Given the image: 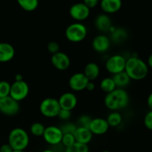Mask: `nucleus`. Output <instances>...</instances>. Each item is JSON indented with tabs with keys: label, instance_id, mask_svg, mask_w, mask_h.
<instances>
[{
	"label": "nucleus",
	"instance_id": "1",
	"mask_svg": "<svg viewBox=\"0 0 152 152\" xmlns=\"http://www.w3.org/2000/svg\"><path fill=\"white\" fill-rule=\"evenodd\" d=\"M130 98L124 88H116L113 91L106 94L104 98V104L108 109L118 111L124 109L129 105Z\"/></svg>",
	"mask_w": 152,
	"mask_h": 152
},
{
	"label": "nucleus",
	"instance_id": "2",
	"mask_svg": "<svg viewBox=\"0 0 152 152\" xmlns=\"http://www.w3.org/2000/svg\"><path fill=\"white\" fill-rule=\"evenodd\" d=\"M148 66L145 62L138 56H131L126 59L125 71L131 80H142L148 74Z\"/></svg>",
	"mask_w": 152,
	"mask_h": 152
},
{
	"label": "nucleus",
	"instance_id": "3",
	"mask_svg": "<svg viewBox=\"0 0 152 152\" xmlns=\"http://www.w3.org/2000/svg\"><path fill=\"white\" fill-rule=\"evenodd\" d=\"M30 142L29 134L22 128L12 129L8 135V142L13 150L24 151L28 146Z\"/></svg>",
	"mask_w": 152,
	"mask_h": 152
},
{
	"label": "nucleus",
	"instance_id": "4",
	"mask_svg": "<svg viewBox=\"0 0 152 152\" xmlns=\"http://www.w3.org/2000/svg\"><path fill=\"white\" fill-rule=\"evenodd\" d=\"M65 37L71 42L78 43L83 42L86 38L88 29L81 22L72 23L67 27L65 30Z\"/></svg>",
	"mask_w": 152,
	"mask_h": 152
},
{
	"label": "nucleus",
	"instance_id": "5",
	"mask_svg": "<svg viewBox=\"0 0 152 152\" xmlns=\"http://www.w3.org/2000/svg\"><path fill=\"white\" fill-rule=\"evenodd\" d=\"M61 108L57 99L48 97L43 99L39 105L40 113L48 118L56 117L59 114Z\"/></svg>",
	"mask_w": 152,
	"mask_h": 152
},
{
	"label": "nucleus",
	"instance_id": "6",
	"mask_svg": "<svg viewBox=\"0 0 152 152\" xmlns=\"http://www.w3.org/2000/svg\"><path fill=\"white\" fill-rule=\"evenodd\" d=\"M126 59L121 54L110 56L105 62V69L112 75L125 71Z\"/></svg>",
	"mask_w": 152,
	"mask_h": 152
},
{
	"label": "nucleus",
	"instance_id": "7",
	"mask_svg": "<svg viewBox=\"0 0 152 152\" xmlns=\"http://www.w3.org/2000/svg\"><path fill=\"white\" fill-rule=\"evenodd\" d=\"M29 91V86L25 80L14 81L10 85V96L19 102L28 96Z\"/></svg>",
	"mask_w": 152,
	"mask_h": 152
},
{
	"label": "nucleus",
	"instance_id": "8",
	"mask_svg": "<svg viewBox=\"0 0 152 152\" xmlns=\"http://www.w3.org/2000/svg\"><path fill=\"white\" fill-rule=\"evenodd\" d=\"M62 136H63V133L60 127L56 126H50L45 127L42 137L48 144L54 146L61 143Z\"/></svg>",
	"mask_w": 152,
	"mask_h": 152
},
{
	"label": "nucleus",
	"instance_id": "9",
	"mask_svg": "<svg viewBox=\"0 0 152 152\" xmlns=\"http://www.w3.org/2000/svg\"><path fill=\"white\" fill-rule=\"evenodd\" d=\"M20 106L19 102L13 99L11 96L0 99V112L7 116H14L19 113Z\"/></svg>",
	"mask_w": 152,
	"mask_h": 152
},
{
	"label": "nucleus",
	"instance_id": "10",
	"mask_svg": "<svg viewBox=\"0 0 152 152\" xmlns=\"http://www.w3.org/2000/svg\"><path fill=\"white\" fill-rule=\"evenodd\" d=\"M90 10L83 2H78L70 7L69 14L73 19L77 21V22H80L88 18Z\"/></svg>",
	"mask_w": 152,
	"mask_h": 152
},
{
	"label": "nucleus",
	"instance_id": "11",
	"mask_svg": "<svg viewBox=\"0 0 152 152\" xmlns=\"http://www.w3.org/2000/svg\"><path fill=\"white\" fill-rule=\"evenodd\" d=\"M89 80L83 73H75L71 76L68 81L70 88L74 91H82L86 90V86Z\"/></svg>",
	"mask_w": 152,
	"mask_h": 152
},
{
	"label": "nucleus",
	"instance_id": "12",
	"mask_svg": "<svg viewBox=\"0 0 152 152\" xmlns=\"http://www.w3.org/2000/svg\"><path fill=\"white\" fill-rule=\"evenodd\" d=\"M50 62L52 65L59 71H65L71 65V59L65 53L59 51L51 55Z\"/></svg>",
	"mask_w": 152,
	"mask_h": 152
},
{
	"label": "nucleus",
	"instance_id": "13",
	"mask_svg": "<svg viewBox=\"0 0 152 152\" xmlns=\"http://www.w3.org/2000/svg\"><path fill=\"white\" fill-rule=\"evenodd\" d=\"M109 128L106 119L96 117L92 119L88 129L94 135H103L107 133Z\"/></svg>",
	"mask_w": 152,
	"mask_h": 152
},
{
	"label": "nucleus",
	"instance_id": "14",
	"mask_svg": "<svg viewBox=\"0 0 152 152\" xmlns=\"http://www.w3.org/2000/svg\"><path fill=\"white\" fill-rule=\"evenodd\" d=\"M111 40L107 36L100 34L95 37L92 40L91 45L94 50L99 53H105L111 47Z\"/></svg>",
	"mask_w": 152,
	"mask_h": 152
},
{
	"label": "nucleus",
	"instance_id": "15",
	"mask_svg": "<svg viewBox=\"0 0 152 152\" xmlns=\"http://www.w3.org/2000/svg\"><path fill=\"white\" fill-rule=\"evenodd\" d=\"M58 102L62 109L71 111L77 106L78 99L76 94H74L72 92H65L59 96Z\"/></svg>",
	"mask_w": 152,
	"mask_h": 152
},
{
	"label": "nucleus",
	"instance_id": "16",
	"mask_svg": "<svg viewBox=\"0 0 152 152\" xmlns=\"http://www.w3.org/2000/svg\"><path fill=\"white\" fill-rule=\"evenodd\" d=\"M94 25L96 29L102 33L108 32L113 28L112 21L106 13H101L98 15L95 19Z\"/></svg>",
	"mask_w": 152,
	"mask_h": 152
},
{
	"label": "nucleus",
	"instance_id": "17",
	"mask_svg": "<svg viewBox=\"0 0 152 152\" xmlns=\"http://www.w3.org/2000/svg\"><path fill=\"white\" fill-rule=\"evenodd\" d=\"M99 4L104 13L112 14L117 13L121 9L123 2L122 0H101Z\"/></svg>",
	"mask_w": 152,
	"mask_h": 152
},
{
	"label": "nucleus",
	"instance_id": "18",
	"mask_svg": "<svg viewBox=\"0 0 152 152\" xmlns=\"http://www.w3.org/2000/svg\"><path fill=\"white\" fill-rule=\"evenodd\" d=\"M74 136L77 142L88 145L93 139L94 134L88 128L77 127L74 132Z\"/></svg>",
	"mask_w": 152,
	"mask_h": 152
},
{
	"label": "nucleus",
	"instance_id": "19",
	"mask_svg": "<svg viewBox=\"0 0 152 152\" xmlns=\"http://www.w3.org/2000/svg\"><path fill=\"white\" fill-rule=\"evenodd\" d=\"M15 56V49L7 42H0V62L4 63L11 61Z\"/></svg>",
	"mask_w": 152,
	"mask_h": 152
},
{
	"label": "nucleus",
	"instance_id": "20",
	"mask_svg": "<svg viewBox=\"0 0 152 152\" xmlns=\"http://www.w3.org/2000/svg\"><path fill=\"white\" fill-rule=\"evenodd\" d=\"M111 37L110 40L116 44L123 43L127 39L128 33L123 28H112L110 31Z\"/></svg>",
	"mask_w": 152,
	"mask_h": 152
},
{
	"label": "nucleus",
	"instance_id": "21",
	"mask_svg": "<svg viewBox=\"0 0 152 152\" xmlns=\"http://www.w3.org/2000/svg\"><path fill=\"white\" fill-rule=\"evenodd\" d=\"M83 74L86 75L89 81H94L99 76L100 68L99 65L95 62H89L85 66Z\"/></svg>",
	"mask_w": 152,
	"mask_h": 152
},
{
	"label": "nucleus",
	"instance_id": "22",
	"mask_svg": "<svg viewBox=\"0 0 152 152\" xmlns=\"http://www.w3.org/2000/svg\"><path fill=\"white\" fill-rule=\"evenodd\" d=\"M112 78L117 88H124L130 84V82L132 80L125 71L114 74L113 75Z\"/></svg>",
	"mask_w": 152,
	"mask_h": 152
},
{
	"label": "nucleus",
	"instance_id": "23",
	"mask_svg": "<svg viewBox=\"0 0 152 152\" xmlns=\"http://www.w3.org/2000/svg\"><path fill=\"white\" fill-rule=\"evenodd\" d=\"M109 127L115 128L120 126L123 122V116L118 111H112L106 118Z\"/></svg>",
	"mask_w": 152,
	"mask_h": 152
},
{
	"label": "nucleus",
	"instance_id": "24",
	"mask_svg": "<svg viewBox=\"0 0 152 152\" xmlns=\"http://www.w3.org/2000/svg\"><path fill=\"white\" fill-rule=\"evenodd\" d=\"M100 88L105 94H108L115 90L117 87H116L115 83H114L112 77H105V78L102 79L100 82Z\"/></svg>",
	"mask_w": 152,
	"mask_h": 152
},
{
	"label": "nucleus",
	"instance_id": "25",
	"mask_svg": "<svg viewBox=\"0 0 152 152\" xmlns=\"http://www.w3.org/2000/svg\"><path fill=\"white\" fill-rule=\"evenodd\" d=\"M22 9L28 12L35 10L39 5V0H16Z\"/></svg>",
	"mask_w": 152,
	"mask_h": 152
},
{
	"label": "nucleus",
	"instance_id": "26",
	"mask_svg": "<svg viewBox=\"0 0 152 152\" xmlns=\"http://www.w3.org/2000/svg\"><path fill=\"white\" fill-rule=\"evenodd\" d=\"M45 129V127L42 123L39 122H35L31 126L30 132L31 134L35 137H42Z\"/></svg>",
	"mask_w": 152,
	"mask_h": 152
},
{
	"label": "nucleus",
	"instance_id": "27",
	"mask_svg": "<svg viewBox=\"0 0 152 152\" xmlns=\"http://www.w3.org/2000/svg\"><path fill=\"white\" fill-rule=\"evenodd\" d=\"M64 152H89L88 145L76 142L71 146L65 148Z\"/></svg>",
	"mask_w": 152,
	"mask_h": 152
},
{
	"label": "nucleus",
	"instance_id": "28",
	"mask_svg": "<svg viewBox=\"0 0 152 152\" xmlns=\"http://www.w3.org/2000/svg\"><path fill=\"white\" fill-rule=\"evenodd\" d=\"M10 83L5 80L0 81V99L10 96Z\"/></svg>",
	"mask_w": 152,
	"mask_h": 152
},
{
	"label": "nucleus",
	"instance_id": "29",
	"mask_svg": "<svg viewBox=\"0 0 152 152\" xmlns=\"http://www.w3.org/2000/svg\"><path fill=\"white\" fill-rule=\"evenodd\" d=\"M75 142V138H74V136L73 134H64L62 138V141H61V144L65 148H68V147L71 146Z\"/></svg>",
	"mask_w": 152,
	"mask_h": 152
},
{
	"label": "nucleus",
	"instance_id": "30",
	"mask_svg": "<svg viewBox=\"0 0 152 152\" xmlns=\"http://www.w3.org/2000/svg\"><path fill=\"white\" fill-rule=\"evenodd\" d=\"M92 119L93 118H91L89 115H86V114L81 115L77 120V126L78 127H84L88 129Z\"/></svg>",
	"mask_w": 152,
	"mask_h": 152
},
{
	"label": "nucleus",
	"instance_id": "31",
	"mask_svg": "<svg viewBox=\"0 0 152 152\" xmlns=\"http://www.w3.org/2000/svg\"><path fill=\"white\" fill-rule=\"evenodd\" d=\"M78 126H77L76 123H71V122H66L65 124L62 125L60 127L62 133L64 134H74V132L77 129Z\"/></svg>",
	"mask_w": 152,
	"mask_h": 152
},
{
	"label": "nucleus",
	"instance_id": "32",
	"mask_svg": "<svg viewBox=\"0 0 152 152\" xmlns=\"http://www.w3.org/2000/svg\"><path fill=\"white\" fill-rule=\"evenodd\" d=\"M47 49L49 53L53 55L59 51V45L56 42L51 41L48 44Z\"/></svg>",
	"mask_w": 152,
	"mask_h": 152
},
{
	"label": "nucleus",
	"instance_id": "33",
	"mask_svg": "<svg viewBox=\"0 0 152 152\" xmlns=\"http://www.w3.org/2000/svg\"><path fill=\"white\" fill-rule=\"evenodd\" d=\"M144 126L147 129L152 131V111H149L146 114L143 120Z\"/></svg>",
	"mask_w": 152,
	"mask_h": 152
},
{
	"label": "nucleus",
	"instance_id": "34",
	"mask_svg": "<svg viewBox=\"0 0 152 152\" xmlns=\"http://www.w3.org/2000/svg\"><path fill=\"white\" fill-rule=\"evenodd\" d=\"M57 117L62 121H68L71 117V111L61 108Z\"/></svg>",
	"mask_w": 152,
	"mask_h": 152
},
{
	"label": "nucleus",
	"instance_id": "35",
	"mask_svg": "<svg viewBox=\"0 0 152 152\" xmlns=\"http://www.w3.org/2000/svg\"><path fill=\"white\" fill-rule=\"evenodd\" d=\"M99 0H83V3L90 9L96 7L99 4Z\"/></svg>",
	"mask_w": 152,
	"mask_h": 152
},
{
	"label": "nucleus",
	"instance_id": "36",
	"mask_svg": "<svg viewBox=\"0 0 152 152\" xmlns=\"http://www.w3.org/2000/svg\"><path fill=\"white\" fill-rule=\"evenodd\" d=\"M13 151V148L10 147V145L8 143L3 144L0 147V152H12Z\"/></svg>",
	"mask_w": 152,
	"mask_h": 152
},
{
	"label": "nucleus",
	"instance_id": "37",
	"mask_svg": "<svg viewBox=\"0 0 152 152\" xmlns=\"http://www.w3.org/2000/svg\"><path fill=\"white\" fill-rule=\"evenodd\" d=\"M95 87H96V86H95L94 83L93 81H89L88 83L87 86H86V90L88 91H93L95 89Z\"/></svg>",
	"mask_w": 152,
	"mask_h": 152
},
{
	"label": "nucleus",
	"instance_id": "38",
	"mask_svg": "<svg viewBox=\"0 0 152 152\" xmlns=\"http://www.w3.org/2000/svg\"><path fill=\"white\" fill-rule=\"evenodd\" d=\"M147 105L150 111H152V93L150 94L147 98Z\"/></svg>",
	"mask_w": 152,
	"mask_h": 152
},
{
	"label": "nucleus",
	"instance_id": "39",
	"mask_svg": "<svg viewBox=\"0 0 152 152\" xmlns=\"http://www.w3.org/2000/svg\"><path fill=\"white\" fill-rule=\"evenodd\" d=\"M23 80V77H22V74H17L15 76V81H22Z\"/></svg>",
	"mask_w": 152,
	"mask_h": 152
},
{
	"label": "nucleus",
	"instance_id": "40",
	"mask_svg": "<svg viewBox=\"0 0 152 152\" xmlns=\"http://www.w3.org/2000/svg\"><path fill=\"white\" fill-rule=\"evenodd\" d=\"M147 65H148V68H152V53L148 56V61H147Z\"/></svg>",
	"mask_w": 152,
	"mask_h": 152
},
{
	"label": "nucleus",
	"instance_id": "41",
	"mask_svg": "<svg viewBox=\"0 0 152 152\" xmlns=\"http://www.w3.org/2000/svg\"><path fill=\"white\" fill-rule=\"evenodd\" d=\"M42 152H55L53 151V149H45V150H43Z\"/></svg>",
	"mask_w": 152,
	"mask_h": 152
},
{
	"label": "nucleus",
	"instance_id": "42",
	"mask_svg": "<svg viewBox=\"0 0 152 152\" xmlns=\"http://www.w3.org/2000/svg\"><path fill=\"white\" fill-rule=\"evenodd\" d=\"M12 152H25L24 151H19V150H13Z\"/></svg>",
	"mask_w": 152,
	"mask_h": 152
},
{
	"label": "nucleus",
	"instance_id": "43",
	"mask_svg": "<svg viewBox=\"0 0 152 152\" xmlns=\"http://www.w3.org/2000/svg\"><path fill=\"white\" fill-rule=\"evenodd\" d=\"M101 152H111V151H107V150H105V151H101Z\"/></svg>",
	"mask_w": 152,
	"mask_h": 152
}]
</instances>
